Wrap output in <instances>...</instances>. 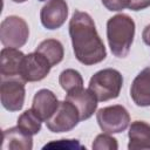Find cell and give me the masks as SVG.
I'll return each mask as SVG.
<instances>
[{
    "label": "cell",
    "mask_w": 150,
    "mask_h": 150,
    "mask_svg": "<svg viewBox=\"0 0 150 150\" xmlns=\"http://www.w3.org/2000/svg\"><path fill=\"white\" fill-rule=\"evenodd\" d=\"M69 35L74 54L79 62L93 66L103 61L107 50L101 40L91 16L81 11H75L69 21Z\"/></svg>",
    "instance_id": "obj_1"
},
{
    "label": "cell",
    "mask_w": 150,
    "mask_h": 150,
    "mask_svg": "<svg viewBox=\"0 0 150 150\" xmlns=\"http://www.w3.org/2000/svg\"><path fill=\"white\" fill-rule=\"evenodd\" d=\"M135 36V22L128 14H116L107 21V39L111 53L117 57H125Z\"/></svg>",
    "instance_id": "obj_2"
},
{
    "label": "cell",
    "mask_w": 150,
    "mask_h": 150,
    "mask_svg": "<svg viewBox=\"0 0 150 150\" xmlns=\"http://www.w3.org/2000/svg\"><path fill=\"white\" fill-rule=\"evenodd\" d=\"M122 86V74L114 68L98 70L90 77L89 81V89L101 102L118 97Z\"/></svg>",
    "instance_id": "obj_3"
},
{
    "label": "cell",
    "mask_w": 150,
    "mask_h": 150,
    "mask_svg": "<svg viewBox=\"0 0 150 150\" xmlns=\"http://www.w3.org/2000/svg\"><path fill=\"white\" fill-rule=\"evenodd\" d=\"M96 120L103 132L118 134L128 128L130 115L123 105L115 104L98 109L96 112Z\"/></svg>",
    "instance_id": "obj_4"
},
{
    "label": "cell",
    "mask_w": 150,
    "mask_h": 150,
    "mask_svg": "<svg viewBox=\"0 0 150 150\" xmlns=\"http://www.w3.org/2000/svg\"><path fill=\"white\" fill-rule=\"evenodd\" d=\"M29 36L27 22L16 15H9L2 20L0 25V40L5 47L20 48Z\"/></svg>",
    "instance_id": "obj_5"
},
{
    "label": "cell",
    "mask_w": 150,
    "mask_h": 150,
    "mask_svg": "<svg viewBox=\"0 0 150 150\" xmlns=\"http://www.w3.org/2000/svg\"><path fill=\"white\" fill-rule=\"evenodd\" d=\"M80 121V114L76 107L64 100L59 103L53 116L46 121V125L52 132H67L74 129Z\"/></svg>",
    "instance_id": "obj_6"
},
{
    "label": "cell",
    "mask_w": 150,
    "mask_h": 150,
    "mask_svg": "<svg viewBox=\"0 0 150 150\" xmlns=\"http://www.w3.org/2000/svg\"><path fill=\"white\" fill-rule=\"evenodd\" d=\"M25 81L20 79L1 80L0 97L2 107L8 111H19L25 103Z\"/></svg>",
    "instance_id": "obj_7"
},
{
    "label": "cell",
    "mask_w": 150,
    "mask_h": 150,
    "mask_svg": "<svg viewBox=\"0 0 150 150\" xmlns=\"http://www.w3.org/2000/svg\"><path fill=\"white\" fill-rule=\"evenodd\" d=\"M50 63L40 53L34 52L25 55L21 68L20 79L25 82H35L43 80L50 71Z\"/></svg>",
    "instance_id": "obj_8"
},
{
    "label": "cell",
    "mask_w": 150,
    "mask_h": 150,
    "mask_svg": "<svg viewBox=\"0 0 150 150\" xmlns=\"http://www.w3.org/2000/svg\"><path fill=\"white\" fill-rule=\"evenodd\" d=\"M68 16V5L66 0H48L41 8V23L47 29L60 28Z\"/></svg>",
    "instance_id": "obj_9"
},
{
    "label": "cell",
    "mask_w": 150,
    "mask_h": 150,
    "mask_svg": "<svg viewBox=\"0 0 150 150\" xmlns=\"http://www.w3.org/2000/svg\"><path fill=\"white\" fill-rule=\"evenodd\" d=\"M66 100L71 102L79 114H80V120L84 121L88 120L89 117H91L94 115V112L96 111L97 108V97L95 96V94L88 88V89H77L74 90L71 93H67Z\"/></svg>",
    "instance_id": "obj_10"
},
{
    "label": "cell",
    "mask_w": 150,
    "mask_h": 150,
    "mask_svg": "<svg viewBox=\"0 0 150 150\" xmlns=\"http://www.w3.org/2000/svg\"><path fill=\"white\" fill-rule=\"evenodd\" d=\"M23 57H25V54L18 48H12V47L2 48L0 53L1 80L20 79V68H21Z\"/></svg>",
    "instance_id": "obj_11"
},
{
    "label": "cell",
    "mask_w": 150,
    "mask_h": 150,
    "mask_svg": "<svg viewBox=\"0 0 150 150\" xmlns=\"http://www.w3.org/2000/svg\"><path fill=\"white\" fill-rule=\"evenodd\" d=\"M56 95L49 89H40L33 97L32 109L42 122L48 121L59 107Z\"/></svg>",
    "instance_id": "obj_12"
},
{
    "label": "cell",
    "mask_w": 150,
    "mask_h": 150,
    "mask_svg": "<svg viewBox=\"0 0 150 150\" xmlns=\"http://www.w3.org/2000/svg\"><path fill=\"white\" fill-rule=\"evenodd\" d=\"M130 96L136 105H150V67L144 68L134 79L130 87Z\"/></svg>",
    "instance_id": "obj_13"
},
{
    "label": "cell",
    "mask_w": 150,
    "mask_h": 150,
    "mask_svg": "<svg viewBox=\"0 0 150 150\" xmlns=\"http://www.w3.org/2000/svg\"><path fill=\"white\" fill-rule=\"evenodd\" d=\"M4 150H30L33 148V138L22 131L18 125L6 129L2 132Z\"/></svg>",
    "instance_id": "obj_14"
},
{
    "label": "cell",
    "mask_w": 150,
    "mask_h": 150,
    "mask_svg": "<svg viewBox=\"0 0 150 150\" xmlns=\"http://www.w3.org/2000/svg\"><path fill=\"white\" fill-rule=\"evenodd\" d=\"M129 150L150 149V124L143 121H135L131 123L128 132Z\"/></svg>",
    "instance_id": "obj_15"
},
{
    "label": "cell",
    "mask_w": 150,
    "mask_h": 150,
    "mask_svg": "<svg viewBox=\"0 0 150 150\" xmlns=\"http://www.w3.org/2000/svg\"><path fill=\"white\" fill-rule=\"evenodd\" d=\"M35 52L42 54L48 62L50 63V66H56L57 63H60L63 60V55H64V50H63V46L59 40L55 39H47L43 40L35 49Z\"/></svg>",
    "instance_id": "obj_16"
},
{
    "label": "cell",
    "mask_w": 150,
    "mask_h": 150,
    "mask_svg": "<svg viewBox=\"0 0 150 150\" xmlns=\"http://www.w3.org/2000/svg\"><path fill=\"white\" fill-rule=\"evenodd\" d=\"M41 118L33 111V109L23 111L18 118V127L30 136L36 135L41 130Z\"/></svg>",
    "instance_id": "obj_17"
},
{
    "label": "cell",
    "mask_w": 150,
    "mask_h": 150,
    "mask_svg": "<svg viewBox=\"0 0 150 150\" xmlns=\"http://www.w3.org/2000/svg\"><path fill=\"white\" fill-rule=\"evenodd\" d=\"M59 82L62 89L66 90L67 93H71L74 90L83 88V79L81 74L77 70L71 69V68H68L61 71L59 76Z\"/></svg>",
    "instance_id": "obj_18"
},
{
    "label": "cell",
    "mask_w": 150,
    "mask_h": 150,
    "mask_svg": "<svg viewBox=\"0 0 150 150\" xmlns=\"http://www.w3.org/2000/svg\"><path fill=\"white\" fill-rule=\"evenodd\" d=\"M91 148L94 150H117L118 144L116 138L110 136V134H100L93 142Z\"/></svg>",
    "instance_id": "obj_19"
},
{
    "label": "cell",
    "mask_w": 150,
    "mask_h": 150,
    "mask_svg": "<svg viewBox=\"0 0 150 150\" xmlns=\"http://www.w3.org/2000/svg\"><path fill=\"white\" fill-rule=\"evenodd\" d=\"M103 6L108 9V11H122L124 8H128L129 5V0H101Z\"/></svg>",
    "instance_id": "obj_20"
},
{
    "label": "cell",
    "mask_w": 150,
    "mask_h": 150,
    "mask_svg": "<svg viewBox=\"0 0 150 150\" xmlns=\"http://www.w3.org/2000/svg\"><path fill=\"white\" fill-rule=\"evenodd\" d=\"M150 6V0H129L128 8L131 11H141Z\"/></svg>",
    "instance_id": "obj_21"
},
{
    "label": "cell",
    "mask_w": 150,
    "mask_h": 150,
    "mask_svg": "<svg viewBox=\"0 0 150 150\" xmlns=\"http://www.w3.org/2000/svg\"><path fill=\"white\" fill-rule=\"evenodd\" d=\"M142 39H143V41H144V43H145V45L150 46V25L145 26V28L143 29Z\"/></svg>",
    "instance_id": "obj_22"
},
{
    "label": "cell",
    "mask_w": 150,
    "mask_h": 150,
    "mask_svg": "<svg viewBox=\"0 0 150 150\" xmlns=\"http://www.w3.org/2000/svg\"><path fill=\"white\" fill-rule=\"evenodd\" d=\"M12 1L18 2V4H21V2H25V1H27V0H12Z\"/></svg>",
    "instance_id": "obj_23"
}]
</instances>
